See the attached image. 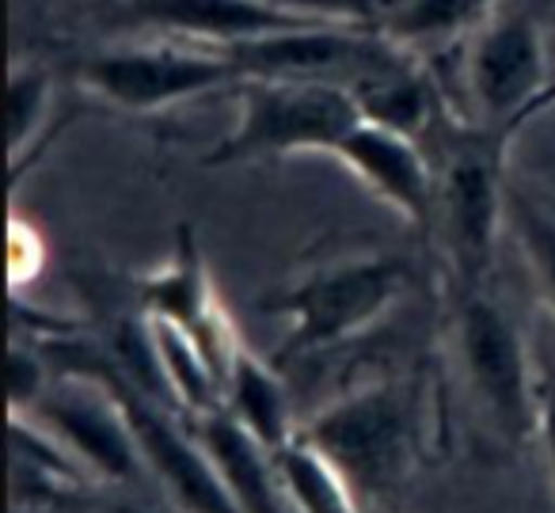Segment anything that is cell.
Here are the masks:
<instances>
[{
    "instance_id": "cell-1",
    "label": "cell",
    "mask_w": 555,
    "mask_h": 513,
    "mask_svg": "<svg viewBox=\"0 0 555 513\" xmlns=\"http://www.w3.org/2000/svg\"><path fill=\"white\" fill-rule=\"evenodd\" d=\"M411 270L396 255H365V259H343L305 274L286 290L267 293L259 300L262 312L286 316L289 331L282 338L278 358H301L327 346L370 331L396 300L403 297Z\"/></svg>"
},
{
    "instance_id": "cell-2",
    "label": "cell",
    "mask_w": 555,
    "mask_h": 513,
    "mask_svg": "<svg viewBox=\"0 0 555 513\" xmlns=\"http://www.w3.org/2000/svg\"><path fill=\"white\" fill-rule=\"evenodd\" d=\"M240 118L206 164H244L262 156L332 153L358 123V95L324 80H240Z\"/></svg>"
},
{
    "instance_id": "cell-3",
    "label": "cell",
    "mask_w": 555,
    "mask_h": 513,
    "mask_svg": "<svg viewBox=\"0 0 555 513\" xmlns=\"http://www.w3.org/2000/svg\"><path fill=\"white\" fill-rule=\"evenodd\" d=\"M297 434L347 475L358 498L396 495L408 475L411 414L392 384H365L347 392L312 414Z\"/></svg>"
},
{
    "instance_id": "cell-4",
    "label": "cell",
    "mask_w": 555,
    "mask_h": 513,
    "mask_svg": "<svg viewBox=\"0 0 555 513\" xmlns=\"http://www.w3.org/2000/svg\"><path fill=\"white\" fill-rule=\"evenodd\" d=\"M224 54L236 62L244 80H324L350 92L411 65L400 42H392L385 31H362L350 20H324L297 31L267 35V39L229 47Z\"/></svg>"
},
{
    "instance_id": "cell-5",
    "label": "cell",
    "mask_w": 555,
    "mask_h": 513,
    "mask_svg": "<svg viewBox=\"0 0 555 513\" xmlns=\"http://www.w3.org/2000/svg\"><path fill=\"white\" fill-rule=\"evenodd\" d=\"M456 350L479 407L509 441L537 434L540 388L532 384L529 350L509 312L483 290H464L456 305Z\"/></svg>"
},
{
    "instance_id": "cell-6",
    "label": "cell",
    "mask_w": 555,
    "mask_h": 513,
    "mask_svg": "<svg viewBox=\"0 0 555 513\" xmlns=\"http://www.w3.org/2000/svg\"><path fill=\"white\" fill-rule=\"evenodd\" d=\"M502 133H483L449 149L434 176V225L464 290H479L494 267L499 229L506 221V183L499 176Z\"/></svg>"
},
{
    "instance_id": "cell-7",
    "label": "cell",
    "mask_w": 555,
    "mask_h": 513,
    "mask_svg": "<svg viewBox=\"0 0 555 513\" xmlns=\"http://www.w3.org/2000/svg\"><path fill=\"white\" fill-rule=\"evenodd\" d=\"M552 47L544 31L525 12H494L476 27L464 62L472 107L479 111L494 133H506L514 123L555 100V85H547Z\"/></svg>"
},
{
    "instance_id": "cell-8",
    "label": "cell",
    "mask_w": 555,
    "mask_h": 513,
    "mask_svg": "<svg viewBox=\"0 0 555 513\" xmlns=\"http://www.w3.org/2000/svg\"><path fill=\"white\" fill-rule=\"evenodd\" d=\"M80 80L92 95L118 111H164L198 100L217 88L240 85V69L224 50L183 42V47H126L85 62Z\"/></svg>"
},
{
    "instance_id": "cell-9",
    "label": "cell",
    "mask_w": 555,
    "mask_h": 513,
    "mask_svg": "<svg viewBox=\"0 0 555 513\" xmlns=\"http://www.w3.org/2000/svg\"><path fill=\"white\" fill-rule=\"evenodd\" d=\"M31 414L88 467L92 479L138 487L149 479V464L138 449L122 403L107 381L69 373V381L50 388Z\"/></svg>"
},
{
    "instance_id": "cell-10",
    "label": "cell",
    "mask_w": 555,
    "mask_h": 513,
    "mask_svg": "<svg viewBox=\"0 0 555 513\" xmlns=\"http://www.w3.org/2000/svg\"><path fill=\"white\" fill-rule=\"evenodd\" d=\"M122 12L141 27L214 50L335 20L289 0H126Z\"/></svg>"
},
{
    "instance_id": "cell-11",
    "label": "cell",
    "mask_w": 555,
    "mask_h": 513,
    "mask_svg": "<svg viewBox=\"0 0 555 513\" xmlns=\"http://www.w3.org/2000/svg\"><path fill=\"white\" fill-rule=\"evenodd\" d=\"M138 297H141V312L145 316H160V320H171L191 331L202 343V350L209 354V361L217 365L221 384H224V365H229L240 338H236V331H232L229 312H224L221 300H217L214 278H209L198 236H194L191 225H179L176 229L171 259L164 262L156 274H149L145 282H141Z\"/></svg>"
},
{
    "instance_id": "cell-12",
    "label": "cell",
    "mask_w": 555,
    "mask_h": 513,
    "mask_svg": "<svg viewBox=\"0 0 555 513\" xmlns=\"http://www.w3.org/2000/svg\"><path fill=\"white\" fill-rule=\"evenodd\" d=\"M332 156L350 168L385 206H392L415 229L434 225V171L415 138L380 123H362L332 149Z\"/></svg>"
},
{
    "instance_id": "cell-13",
    "label": "cell",
    "mask_w": 555,
    "mask_h": 513,
    "mask_svg": "<svg viewBox=\"0 0 555 513\" xmlns=\"http://www.w3.org/2000/svg\"><path fill=\"white\" fill-rule=\"evenodd\" d=\"M194 434L214 457L224 487L240 513H294L286 483L278 472V457L251 437L229 411H214L194 419Z\"/></svg>"
},
{
    "instance_id": "cell-14",
    "label": "cell",
    "mask_w": 555,
    "mask_h": 513,
    "mask_svg": "<svg viewBox=\"0 0 555 513\" xmlns=\"http://www.w3.org/2000/svg\"><path fill=\"white\" fill-rule=\"evenodd\" d=\"M224 411L240 422L251 437H259L270 452H282L297 437L294 414H289L286 384L278 369L244 343L232 350L224 365Z\"/></svg>"
},
{
    "instance_id": "cell-15",
    "label": "cell",
    "mask_w": 555,
    "mask_h": 513,
    "mask_svg": "<svg viewBox=\"0 0 555 513\" xmlns=\"http://www.w3.org/2000/svg\"><path fill=\"white\" fill-rule=\"evenodd\" d=\"M274 457L294 513H362V505H358L362 498L350 487L347 475L301 434Z\"/></svg>"
},
{
    "instance_id": "cell-16",
    "label": "cell",
    "mask_w": 555,
    "mask_h": 513,
    "mask_svg": "<svg viewBox=\"0 0 555 513\" xmlns=\"http://www.w3.org/2000/svg\"><path fill=\"white\" fill-rule=\"evenodd\" d=\"M358 107L362 118L380 126H392V130L408 133V138H423L426 130L438 118V95L434 85L415 69V65H403V69L377 77L370 85L358 88Z\"/></svg>"
},
{
    "instance_id": "cell-17",
    "label": "cell",
    "mask_w": 555,
    "mask_h": 513,
    "mask_svg": "<svg viewBox=\"0 0 555 513\" xmlns=\"http://www.w3.org/2000/svg\"><path fill=\"white\" fill-rule=\"evenodd\" d=\"M499 0H396L385 16V35L403 50L415 42H434L461 27H479L494 16Z\"/></svg>"
},
{
    "instance_id": "cell-18",
    "label": "cell",
    "mask_w": 555,
    "mask_h": 513,
    "mask_svg": "<svg viewBox=\"0 0 555 513\" xmlns=\"http://www.w3.org/2000/svg\"><path fill=\"white\" fill-rule=\"evenodd\" d=\"M506 221L517 232V244L525 252L537 293L555 316V214L540 206L537 198H529L525 191L506 187Z\"/></svg>"
},
{
    "instance_id": "cell-19",
    "label": "cell",
    "mask_w": 555,
    "mask_h": 513,
    "mask_svg": "<svg viewBox=\"0 0 555 513\" xmlns=\"http://www.w3.org/2000/svg\"><path fill=\"white\" fill-rule=\"evenodd\" d=\"M54 107V77L42 65H12L9 77V153L12 168L20 171L24 153L42 133Z\"/></svg>"
},
{
    "instance_id": "cell-20",
    "label": "cell",
    "mask_w": 555,
    "mask_h": 513,
    "mask_svg": "<svg viewBox=\"0 0 555 513\" xmlns=\"http://www.w3.org/2000/svg\"><path fill=\"white\" fill-rule=\"evenodd\" d=\"M50 392L47 361L35 350H24L20 343H12L9 354V399L12 411H31L42 396Z\"/></svg>"
},
{
    "instance_id": "cell-21",
    "label": "cell",
    "mask_w": 555,
    "mask_h": 513,
    "mask_svg": "<svg viewBox=\"0 0 555 513\" xmlns=\"http://www.w3.org/2000/svg\"><path fill=\"white\" fill-rule=\"evenodd\" d=\"M42 262H47V247H42L39 232L31 225H24L20 217H12V236H9V278L12 285H24L31 278H39Z\"/></svg>"
},
{
    "instance_id": "cell-22",
    "label": "cell",
    "mask_w": 555,
    "mask_h": 513,
    "mask_svg": "<svg viewBox=\"0 0 555 513\" xmlns=\"http://www.w3.org/2000/svg\"><path fill=\"white\" fill-rule=\"evenodd\" d=\"M537 434L544 441V457H547V472H552L555 483V381H547L540 388V422H537Z\"/></svg>"
},
{
    "instance_id": "cell-23",
    "label": "cell",
    "mask_w": 555,
    "mask_h": 513,
    "mask_svg": "<svg viewBox=\"0 0 555 513\" xmlns=\"http://www.w3.org/2000/svg\"><path fill=\"white\" fill-rule=\"evenodd\" d=\"M103 513H156V510H149V505H141V502H115Z\"/></svg>"
},
{
    "instance_id": "cell-24",
    "label": "cell",
    "mask_w": 555,
    "mask_h": 513,
    "mask_svg": "<svg viewBox=\"0 0 555 513\" xmlns=\"http://www.w3.org/2000/svg\"><path fill=\"white\" fill-rule=\"evenodd\" d=\"M16 513H39V510H27V505H16Z\"/></svg>"
}]
</instances>
